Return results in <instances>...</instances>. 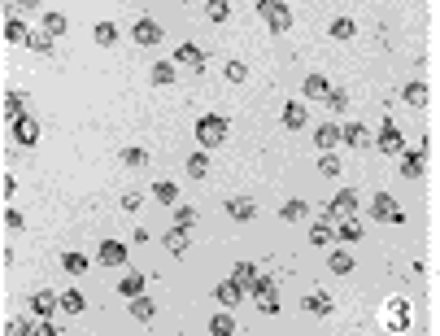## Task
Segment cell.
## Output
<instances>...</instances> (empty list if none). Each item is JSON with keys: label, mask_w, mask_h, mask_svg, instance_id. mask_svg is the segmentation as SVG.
I'll use <instances>...</instances> for the list:
<instances>
[{"label": "cell", "mask_w": 440, "mask_h": 336, "mask_svg": "<svg viewBox=\"0 0 440 336\" xmlns=\"http://www.w3.org/2000/svg\"><path fill=\"white\" fill-rule=\"evenodd\" d=\"M227 118L222 114H200L196 118V140H200V149H218L222 140H227Z\"/></svg>", "instance_id": "cell-1"}, {"label": "cell", "mask_w": 440, "mask_h": 336, "mask_svg": "<svg viewBox=\"0 0 440 336\" xmlns=\"http://www.w3.org/2000/svg\"><path fill=\"white\" fill-rule=\"evenodd\" d=\"M257 9H261V18L270 22V31H288L292 27V9L283 5V0H257Z\"/></svg>", "instance_id": "cell-2"}, {"label": "cell", "mask_w": 440, "mask_h": 336, "mask_svg": "<svg viewBox=\"0 0 440 336\" xmlns=\"http://www.w3.org/2000/svg\"><path fill=\"white\" fill-rule=\"evenodd\" d=\"M384 328H388V332H406V328H410V306L401 302V297L384 302Z\"/></svg>", "instance_id": "cell-3"}, {"label": "cell", "mask_w": 440, "mask_h": 336, "mask_svg": "<svg viewBox=\"0 0 440 336\" xmlns=\"http://www.w3.org/2000/svg\"><path fill=\"white\" fill-rule=\"evenodd\" d=\"M375 149H379V153H388V158H397V153L406 149V140H401V127L392 123V118H388V123H384V131H379Z\"/></svg>", "instance_id": "cell-4"}, {"label": "cell", "mask_w": 440, "mask_h": 336, "mask_svg": "<svg viewBox=\"0 0 440 336\" xmlns=\"http://www.w3.org/2000/svg\"><path fill=\"white\" fill-rule=\"evenodd\" d=\"M371 214H375L379 223H401V219H406V214H401V206L388 197V192H379V197L371 201Z\"/></svg>", "instance_id": "cell-5"}, {"label": "cell", "mask_w": 440, "mask_h": 336, "mask_svg": "<svg viewBox=\"0 0 440 336\" xmlns=\"http://www.w3.org/2000/svg\"><path fill=\"white\" fill-rule=\"evenodd\" d=\"M340 144H349V149H371L375 136H371L362 123H344V127H340Z\"/></svg>", "instance_id": "cell-6"}, {"label": "cell", "mask_w": 440, "mask_h": 336, "mask_svg": "<svg viewBox=\"0 0 440 336\" xmlns=\"http://www.w3.org/2000/svg\"><path fill=\"white\" fill-rule=\"evenodd\" d=\"M31 315H40V319H49L53 315V310L57 306H62V297H57V293H49V288H40V293H31Z\"/></svg>", "instance_id": "cell-7"}, {"label": "cell", "mask_w": 440, "mask_h": 336, "mask_svg": "<svg viewBox=\"0 0 440 336\" xmlns=\"http://www.w3.org/2000/svg\"><path fill=\"white\" fill-rule=\"evenodd\" d=\"M14 140L22 144V149H31V144H40V123H35V118H27V114H22L18 123H14Z\"/></svg>", "instance_id": "cell-8"}, {"label": "cell", "mask_w": 440, "mask_h": 336, "mask_svg": "<svg viewBox=\"0 0 440 336\" xmlns=\"http://www.w3.org/2000/svg\"><path fill=\"white\" fill-rule=\"evenodd\" d=\"M353 210H358V192H349V188L336 192V197L327 201V219H331V214H340V219H344V214H353Z\"/></svg>", "instance_id": "cell-9"}, {"label": "cell", "mask_w": 440, "mask_h": 336, "mask_svg": "<svg viewBox=\"0 0 440 336\" xmlns=\"http://www.w3.org/2000/svg\"><path fill=\"white\" fill-rule=\"evenodd\" d=\"M131 40L148 48V44H157V40H161V27H157L153 18H140V22H135V31H131Z\"/></svg>", "instance_id": "cell-10"}, {"label": "cell", "mask_w": 440, "mask_h": 336, "mask_svg": "<svg viewBox=\"0 0 440 336\" xmlns=\"http://www.w3.org/2000/svg\"><path fill=\"white\" fill-rule=\"evenodd\" d=\"M213 297H218L222 306H235V302H240V297H244V284H240V280H235V275H231V280H222L218 288H213Z\"/></svg>", "instance_id": "cell-11"}, {"label": "cell", "mask_w": 440, "mask_h": 336, "mask_svg": "<svg viewBox=\"0 0 440 336\" xmlns=\"http://www.w3.org/2000/svg\"><path fill=\"white\" fill-rule=\"evenodd\" d=\"M174 66H192V70H200V66H205V53H200L196 44H179V48H174Z\"/></svg>", "instance_id": "cell-12"}, {"label": "cell", "mask_w": 440, "mask_h": 336, "mask_svg": "<svg viewBox=\"0 0 440 336\" xmlns=\"http://www.w3.org/2000/svg\"><path fill=\"white\" fill-rule=\"evenodd\" d=\"M96 258H101V267H122V262H127V245H118V240H105Z\"/></svg>", "instance_id": "cell-13"}, {"label": "cell", "mask_w": 440, "mask_h": 336, "mask_svg": "<svg viewBox=\"0 0 440 336\" xmlns=\"http://www.w3.org/2000/svg\"><path fill=\"white\" fill-rule=\"evenodd\" d=\"M305 310H310L314 319H327L331 315V297L323 293V288H314V293H305Z\"/></svg>", "instance_id": "cell-14"}, {"label": "cell", "mask_w": 440, "mask_h": 336, "mask_svg": "<svg viewBox=\"0 0 440 336\" xmlns=\"http://www.w3.org/2000/svg\"><path fill=\"white\" fill-rule=\"evenodd\" d=\"M310 245H318V249H327V245H336V227H331L327 219H318V223L310 227Z\"/></svg>", "instance_id": "cell-15"}, {"label": "cell", "mask_w": 440, "mask_h": 336, "mask_svg": "<svg viewBox=\"0 0 440 336\" xmlns=\"http://www.w3.org/2000/svg\"><path fill=\"white\" fill-rule=\"evenodd\" d=\"M222 210H227L235 223H248V219H253V214H257V206H253V201H244V197H231V201H227V206H222Z\"/></svg>", "instance_id": "cell-16"}, {"label": "cell", "mask_w": 440, "mask_h": 336, "mask_svg": "<svg viewBox=\"0 0 440 336\" xmlns=\"http://www.w3.org/2000/svg\"><path fill=\"white\" fill-rule=\"evenodd\" d=\"M314 144H318V149H336V144H340V127L336 123H323V127H314Z\"/></svg>", "instance_id": "cell-17"}, {"label": "cell", "mask_w": 440, "mask_h": 336, "mask_svg": "<svg viewBox=\"0 0 440 336\" xmlns=\"http://www.w3.org/2000/svg\"><path fill=\"white\" fill-rule=\"evenodd\" d=\"M22 114H27V92H5V118L18 123Z\"/></svg>", "instance_id": "cell-18"}, {"label": "cell", "mask_w": 440, "mask_h": 336, "mask_svg": "<svg viewBox=\"0 0 440 336\" xmlns=\"http://www.w3.org/2000/svg\"><path fill=\"white\" fill-rule=\"evenodd\" d=\"M336 240H344V245H358V240H362V223L353 219V214H344V223L336 227Z\"/></svg>", "instance_id": "cell-19"}, {"label": "cell", "mask_w": 440, "mask_h": 336, "mask_svg": "<svg viewBox=\"0 0 440 336\" xmlns=\"http://www.w3.org/2000/svg\"><path fill=\"white\" fill-rule=\"evenodd\" d=\"M131 315H135L140 323H153V315H157V306H153V297L135 293V297H131Z\"/></svg>", "instance_id": "cell-20"}, {"label": "cell", "mask_w": 440, "mask_h": 336, "mask_svg": "<svg viewBox=\"0 0 440 336\" xmlns=\"http://www.w3.org/2000/svg\"><path fill=\"white\" fill-rule=\"evenodd\" d=\"M401 175H406V179H419L423 175V149L401 153Z\"/></svg>", "instance_id": "cell-21"}, {"label": "cell", "mask_w": 440, "mask_h": 336, "mask_svg": "<svg viewBox=\"0 0 440 336\" xmlns=\"http://www.w3.org/2000/svg\"><path fill=\"white\" fill-rule=\"evenodd\" d=\"M301 92L310 96V101H327V92H331V88H327V79H323V75H305Z\"/></svg>", "instance_id": "cell-22"}, {"label": "cell", "mask_w": 440, "mask_h": 336, "mask_svg": "<svg viewBox=\"0 0 440 336\" xmlns=\"http://www.w3.org/2000/svg\"><path fill=\"white\" fill-rule=\"evenodd\" d=\"M401 101H406V105H414V110H423V105H427V83H419V79H414V83H406Z\"/></svg>", "instance_id": "cell-23"}, {"label": "cell", "mask_w": 440, "mask_h": 336, "mask_svg": "<svg viewBox=\"0 0 440 336\" xmlns=\"http://www.w3.org/2000/svg\"><path fill=\"white\" fill-rule=\"evenodd\" d=\"M283 127H288V131H301V127H305V105H296V101L283 105Z\"/></svg>", "instance_id": "cell-24"}, {"label": "cell", "mask_w": 440, "mask_h": 336, "mask_svg": "<svg viewBox=\"0 0 440 336\" xmlns=\"http://www.w3.org/2000/svg\"><path fill=\"white\" fill-rule=\"evenodd\" d=\"M166 249H170L174 258H183L187 254V236H183V227H170V232H166V240H161Z\"/></svg>", "instance_id": "cell-25"}, {"label": "cell", "mask_w": 440, "mask_h": 336, "mask_svg": "<svg viewBox=\"0 0 440 336\" xmlns=\"http://www.w3.org/2000/svg\"><path fill=\"white\" fill-rule=\"evenodd\" d=\"M327 262H331V271H336V275H349L353 271V254H349V249H331Z\"/></svg>", "instance_id": "cell-26"}, {"label": "cell", "mask_w": 440, "mask_h": 336, "mask_svg": "<svg viewBox=\"0 0 440 336\" xmlns=\"http://www.w3.org/2000/svg\"><path fill=\"white\" fill-rule=\"evenodd\" d=\"M31 40V31L22 27V18H9L5 22V44H27Z\"/></svg>", "instance_id": "cell-27"}, {"label": "cell", "mask_w": 440, "mask_h": 336, "mask_svg": "<svg viewBox=\"0 0 440 336\" xmlns=\"http://www.w3.org/2000/svg\"><path fill=\"white\" fill-rule=\"evenodd\" d=\"M62 310H66V315H83V310H88L79 288H66V293H62Z\"/></svg>", "instance_id": "cell-28"}, {"label": "cell", "mask_w": 440, "mask_h": 336, "mask_svg": "<svg viewBox=\"0 0 440 336\" xmlns=\"http://www.w3.org/2000/svg\"><path fill=\"white\" fill-rule=\"evenodd\" d=\"M153 197H157L161 206H174V201H179V188H174L170 179H157V184H153Z\"/></svg>", "instance_id": "cell-29"}, {"label": "cell", "mask_w": 440, "mask_h": 336, "mask_svg": "<svg viewBox=\"0 0 440 336\" xmlns=\"http://www.w3.org/2000/svg\"><path fill=\"white\" fill-rule=\"evenodd\" d=\"M174 79H179L174 62H157V66H153V83H157V88H166V83H174Z\"/></svg>", "instance_id": "cell-30"}, {"label": "cell", "mask_w": 440, "mask_h": 336, "mask_svg": "<svg viewBox=\"0 0 440 336\" xmlns=\"http://www.w3.org/2000/svg\"><path fill=\"white\" fill-rule=\"evenodd\" d=\"M92 35H96L101 48H114L118 44V27H114V22H96V31H92Z\"/></svg>", "instance_id": "cell-31"}, {"label": "cell", "mask_w": 440, "mask_h": 336, "mask_svg": "<svg viewBox=\"0 0 440 336\" xmlns=\"http://www.w3.org/2000/svg\"><path fill=\"white\" fill-rule=\"evenodd\" d=\"M62 267H66L70 275H83V271H88V258H83L79 249H70V254H62Z\"/></svg>", "instance_id": "cell-32"}, {"label": "cell", "mask_w": 440, "mask_h": 336, "mask_svg": "<svg viewBox=\"0 0 440 336\" xmlns=\"http://www.w3.org/2000/svg\"><path fill=\"white\" fill-rule=\"evenodd\" d=\"M353 35H358V27H353V22L349 18H336V22H331V40H353Z\"/></svg>", "instance_id": "cell-33"}, {"label": "cell", "mask_w": 440, "mask_h": 336, "mask_svg": "<svg viewBox=\"0 0 440 336\" xmlns=\"http://www.w3.org/2000/svg\"><path fill=\"white\" fill-rule=\"evenodd\" d=\"M205 18H209V22H227V18H231V5H227V0H209V5H205Z\"/></svg>", "instance_id": "cell-34"}, {"label": "cell", "mask_w": 440, "mask_h": 336, "mask_svg": "<svg viewBox=\"0 0 440 336\" xmlns=\"http://www.w3.org/2000/svg\"><path fill=\"white\" fill-rule=\"evenodd\" d=\"M187 175H192V179L209 175V158H205V153H192V158H187Z\"/></svg>", "instance_id": "cell-35"}, {"label": "cell", "mask_w": 440, "mask_h": 336, "mask_svg": "<svg viewBox=\"0 0 440 336\" xmlns=\"http://www.w3.org/2000/svg\"><path fill=\"white\" fill-rule=\"evenodd\" d=\"M209 332H213V336H231V332H235V319H231V315H213V319H209Z\"/></svg>", "instance_id": "cell-36"}, {"label": "cell", "mask_w": 440, "mask_h": 336, "mask_svg": "<svg viewBox=\"0 0 440 336\" xmlns=\"http://www.w3.org/2000/svg\"><path fill=\"white\" fill-rule=\"evenodd\" d=\"M301 214H305V201H301V197H292L288 206L279 210V219H283V223H296V219H301Z\"/></svg>", "instance_id": "cell-37"}, {"label": "cell", "mask_w": 440, "mask_h": 336, "mask_svg": "<svg viewBox=\"0 0 440 336\" xmlns=\"http://www.w3.org/2000/svg\"><path fill=\"white\" fill-rule=\"evenodd\" d=\"M248 293H253V302H257V297L275 293V280H266V275H253V284H248Z\"/></svg>", "instance_id": "cell-38"}, {"label": "cell", "mask_w": 440, "mask_h": 336, "mask_svg": "<svg viewBox=\"0 0 440 336\" xmlns=\"http://www.w3.org/2000/svg\"><path fill=\"white\" fill-rule=\"evenodd\" d=\"M279 293H266V297H257V315H279Z\"/></svg>", "instance_id": "cell-39"}, {"label": "cell", "mask_w": 440, "mask_h": 336, "mask_svg": "<svg viewBox=\"0 0 440 336\" xmlns=\"http://www.w3.org/2000/svg\"><path fill=\"white\" fill-rule=\"evenodd\" d=\"M231 275H235V280H240V284L248 288V284H253V275H257V267H253V262H235V267H231Z\"/></svg>", "instance_id": "cell-40"}, {"label": "cell", "mask_w": 440, "mask_h": 336, "mask_svg": "<svg viewBox=\"0 0 440 336\" xmlns=\"http://www.w3.org/2000/svg\"><path fill=\"white\" fill-rule=\"evenodd\" d=\"M318 175H340V158H336V153H323V158H318Z\"/></svg>", "instance_id": "cell-41"}, {"label": "cell", "mask_w": 440, "mask_h": 336, "mask_svg": "<svg viewBox=\"0 0 440 336\" xmlns=\"http://www.w3.org/2000/svg\"><path fill=\"white\" fill-rule=\"evenodd\" d=\"M327 110H336V114H344V110H349V96H344L340 88H331V92H327Z\"/></svg>", "instance_id": "cell-42"}, {"label": "cell", "mask_w": 440, "mask_h": 336, "mask_svg": "<svg viewBox=\"0 0 440 336\" xmlns=\"http://www.w3.org/2000/svg\"><path fill=\"white\" fill-rule=\"evenodd\" d=\"M144 162H148L144 149H135V144H131V149H122V166H144Z\"/></svg>", "instance_id": "cell-43"}, {"label": "cell", "mask_w": 440, "mask_h": 336, "mask_svg": "<svg viewBox=\"0 0 440 336\" xmlns=\"http://www.w3.org/2000/svg\"><path fill=\"white\" fill-rule=\"evenodd\" d=\"M192 223H196V210H192V206H179V210H174V227H183V232H187Z\"/></svg>", "instance_id": "cell-44"}, {"label": "cell", "mask_w": 440, "mask_h": 336, "mask_svg": "<svg viewBox=\"0 0 440 336\" xmlns=\"http://www.w3.org/2000/svg\"><path fill=\"white\" fill-rule=\"evenodd\" d=\"M44 31H49V35H66V18L62 14H44Z\"/></svg>", "instance_id": "cell-45"}, {"label": "cell", "mask_w": 440, "mask_h": 336, "mask_svg": "<svg viewBox=\"0 0 440 336\" xmlns=\"http://www.w3.org/2000/svg\"><path fill=\"white\" fill-rule=\"evenodd\" d=\"M118 288H122V293H127V297H135V293H144V275H127V280H122V284H118Z\"/></svg>", "instance_id": "cell-46"}, {"label": "cell", "mask_w": 440, "mask_h": 336, "mask_svg": "<svg viewBox=\"0 0 440 336\" xmlns=\"http://www.w3.org/2000/svg\"><path fill=\"white\" fill-rule=\"evenodd\" d=\"M27 44L35 48V53H53V35H49V31H44V35H31Z\"/></svg>", "instance_id": "cell-47"}, {"label": "cell", "mask_w": 440, "mask_h": 336, "mask_svg": "<svg viewBox=\"0 0 440 336\" xmlns=\"http://www.w3.org/2000/svg\"><path fill=\"white\" fill-rule=\"evenodd\" d=\"M227 79H231V83H244V79H248V66H244V62H227Z\"/></svg>", "instance_id": "cell-48"}, {"label": "cell", "mask_w": 440, "mask_h": 336, "mask_svg": "<svg viewBox=\"0 0 440 336\" xmlns=\"http://www.w3.org/2000/svg\"><path fill=\"white\" fill-rule=\"evenodd\" d=\"M5 227H14V232H18V227H22V214H18V210H5Z\"/></svg>", "instance_id": "cell-49"}]
</instances>
